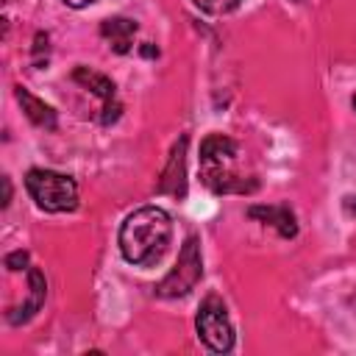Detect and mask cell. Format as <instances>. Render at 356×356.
I'll return each mask as SVG.
<instances>
[{"label": "cell", "instance_id": "obj_11", "mask_svg": "<svg viewBox=\"0 0 356 356\" xmlns=\"http://www.w3.org/2000/svg\"><path fill=\"white\" fill-rule=\"evenodd\" d=\"M14 95H17V100L22 103V111L28 114V120H31L33 125L47 128V131H53V128H56V111H53L44 100L33 97V95H31L28 89H22V86H17V89H14Z\"/></svg>", "mask_w": 356, "mask_h": 356}, {"label": "cell", "instance_id": "obj_12", "mask_svg": "<svg viewBox=\"0 0 356 356\" xmlns=\"http://www.w3.org/2000/svg\"><path fill=\"white\" fill-rule=\"evenodd\" d=\"M200 11H206V14H228V11H234L242 0H192Z\"/></svg>", "mask_w": 356, "mask_h": 356}, {"label": "cell", "instance_id": "obj_1", "mask_svg": "<svg viewBox=\"0 0 356 356\" xmlns=\"http://www.w3.org/2000/svg\"><path fill=\"white\" fill-rule=\"evenodd\" d=\"M172 236V220L159 206H142L131 211L120 228V250L131 264H156Z\"/></svg>", "mask_w": 356, "mask_h": 356}, {"label": "cell", "instance_id": "obj_2", "mask_svg": "<svg viewBox=\"0 0 356 356\" xmlns=\"http://www.w3.org/2000/svg\"><path fill=\"white\" fill-rule=\"evenodd\" d=\"M200 178L203 184L217 192H253L256 181L242 172V150L225 134H211L200 145Z\"/></svg>", "mask_w": 356, "mask_h": 356}, {"label": "cell", "instance_id": "obj_5", "mask_svg": "<svg viewBox=\"0 0 356 356\" xmlns=\"http://www.w3.org/2000/svg\"><path fill=\"white\" fill-rule=\"evenodd\" d=\"M203 275V261H200V248H197V236H189L178 253L175 267L164 275V281L156 286V295L161 298H181L189 289H195V284Z\"/></svg>", "mask_w": 356, "mask_h": 356}, {"label": "cell", "instance_id": "obj_8", "mask_svg": "<svg viewBox=\"0 0 356 356\" xmlns=\"http://www.w3.org/2000/svg\"><path fill=\"white\" fill-rule=\"evenodd\" d=\"M184 156H186V136L172 147L170 164L159 181V192H167L172 197H184L186 195V181H184Z\"/></svg>", "mask_w": 356, "mask_h": 356}, {"label": "cell", "instance_id": "obj_10", "mask_svg": "<svg viewBox=\"0 0 356 356\" xmlns=\"http://www.w3.org/2000/svg\"><path fill=\"white\" fill-rule=\"evenodd\" d=\"M100 33L111 44L114 53H128L134 44V36H136V22L125 19V17H114V19H106L100 25Z\"/></svg>", "mask_w": 356, "mask_h": 356}, {"label": "cell", "instance_id": "obj_3", "mask_svg": "<svg viewBox=\"0 0 356 356\" xmlns=\"http://www.w3.org/2000/svg\"><path fill=\"white\" fill-rule=\"evenodd\" d=\"M25 189L44 211H72L78 206V184L70 175H61L56 170L33 167L25 175Z\"/></svg>", "mask_w": 356, "mask_h": 356}, {"label": "cell", "instance_id": "obj_14", "mask_svg": "<svg viewBox=\"0 0 356 356\" xmlns=\"http://www.w3.org/2000/svg\"><path fill=\"white\" fill-rule=\"evenodd\" d=\"M3 189H6V197H3V206H8V200H11V181H8V178H3Z\"/></svg>", "mask_w": 356, "mask_h": 356}, {"label": "cell", "instance_id": "obj_15", "mask_svg": "<svg viewBox=\"0 0 356 356\" xmlns=\"http://www.w3.org/2000/svg\"><path fill=\"white\" fill-rule=\"evenodd\" d=\"M67 6H72V8H83V6H89V3H95V0H64Z\"/></svg>", "mask_w": 356, "mask_h": 356}, {"label": "cell", "instance_id": "obj_13", "mask_svg": "<svg viewBox=\"0 0 356 356\" xmlns=\"http://www.w3.org/2000/svg\"><path fill=\"white\" fill-rule=\"evenodd\" d=\"M6 267L8 270H28V253L25 250H14L6 256Z\"/></svg>", "mask_w": 356, "mask_h": 356}, {"label": "cell", "instance_id": "obj_9", "mask_svg": "<svg viewBox=\"0 0 356 356\" xmlns=\"http://www.w3.org/2000/svg\"><path fill=\"white\" fill-rule=\"evenodd\" d=\"M248 217L253 220H261L264 225H273L281 236H295L298 234V222H295V214L286 209V206H250L248 209Z\"/></svg>", "mask_w": 356, "mask_h": 356}, {"label": "cell", "instance_id": "obj_16", "mask_svg": "<svg viewBox=\"0 0 356 356\" xmlns=\"http://www.w3.org/2000/svg\"><path fill=\"white\" fill-rule=\"evenodd\" d=\"M353 108H356V97H353Z\"/></svg>", "mask_w": 356, "mask_h": 356}, {"label": "cell", "instance_id": "obj_6", "mask_svg": "<svg viewBox=\"0 0 356 356\" xmlns=\"http://www.w3.org/2000/svg\"><path fill=\"white\" fill-rule=\"evenodd\" d=\"M72 81L81 83V86H86L92 95H97V97L103 100V117H100V120H103L106 125L120 117L122 106L117 103V89H114L111 78H106V75H100V72H95V70H89V67H78V70L72 72Z\"/></svg>", "mask_w": 356, "mask_h": 356}, {"label": "cell", "instance_id": "obj_4", "mask_svg": "<svg viewBox=\"0 0 356 356\" xmlns=\"http://www.w3.org/2000/svg\"><path fill=\"white\" fill-rule=\"evenodd\" d=\"M195 328H197V337L206 342L209 350L228 353L234 348V328H231L225 306H222V300L217 295H209L200 303L197 317H195Z\"/></svg>", "mask_w": 356, "mask_h": 356}, {"label": "cell", "instance_id": "obj_7", "mask_svg": "<svg viewBox=\"0 0 356 356\" xmlns=\"http://www.w3.org/2000/svg\"><path fill=\"white\" fill-rule=\"evenodd\" d=\"M44 295H47V281H44L42 270L28 267V298L22 300V306H19V309L8 312V323H25V320H31V317L42 309Z\"/></svg>", "mask_w": 356, "mask_h": 356}]
</instances>
